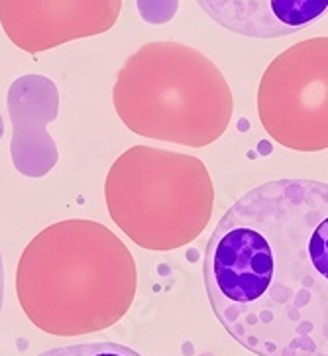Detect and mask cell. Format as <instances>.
Instances as JSON below:
<instances>
[{"label":"cell","mask_w":328,"mask_h":356,"mask_svg":"<svg viewBox=\"0 0 328 356\" xmlns=\"http://www.w3.org/2000/svg\"><path fill=\"white\" fill-rule=\"evenodd\" d=\"M108 215L140 248L170 252L208 227L215 185L203 161L167 149L134 146L108 170Z\"/></svg>","instance_id":"obj_4"},{"label":"cell","mask_w":328,"mask_h":356,"mask_svg":"<svg viewBox=\"0 0 328 356\" xmlns=\"http://www.w3.org/2000/svg\"><path fill=\"white\" fill-rule=\"evenodd\" d=\"M261 127L283 148L328 149V38L287 47L263 71L258 89Z\"/></svg>","instance_id":"obj_5"},{"label":"cell","mask_w":328,"mask_h":356,"mask_svg":"<svg viewBox=\"0 0 328 356\" xmlns=\"http://www.w3.org/2000/svg\"><path fill=\"white\" fill-rule=\"evenodd\" d=\"M134 256L97 220L67 218L46 227L24 248L16 296L26 317L54 337L104 331L136 298Z\"/></svg>","instance_id":"obj_2"},{"label":"cell","mask_w":328,"mask_h":356,"mask_svg":"<svg viewBox=\"0 0 328 356\" xmlns=\"http://www.w3.org/2000/svg\"><path fill=\"white\" fill-rule=\"evenodd\" d=\"M206 16L254 40H275L297 34L328 14V0H197Z\"/></svg>","instance_id":"obj_7"},{"label":"cell","mask_w":328,"mask_h":356,"mask_svg":"<svg viewBox=\"0 0 328 356\" xmlns=\"http://www.w3.org/2000/svg\"><path fill=\"white\" fill-rule=\"evenodd\" d=\"M38 356H142L136 350L118 343H87L51 348Z\"/></svg>","instance_id":"obj_8"},{"label":"cell","mask_w":328,"mask_h":356,"mask_svg":"<svg viewBox=\"0 0 328 356\" xmlns=\"http://www.w3.org/2000/svg\"><path fill=\"white\" fill-rule=\"evenodd\" d=\"M216 319L256 356H328V184L273 179L240 195L206 242Z\"/></svg>","instance_id":"obj_1"},{"label":"cell","mask_w":328,"mask_h":356,"mask_svg":"<svg viewBox=\"0 0 328 356\" xmlns=\"http://www.w3.org/2000/svg\"><path fill=\"white\" fill-rule=\"evenodd\" d=\"M2 132H4V127H2V118H0V138H2Z\"/></svg>","instance_id":"obj_10"},{"label":"cell","mask_w":328,"mask_h":356,"mask_svg":"<svg viewBox=\"0 0 328 356\" xmlns=\"http://www.w3.org/2000/svg\"><path fill=\"white\" fill-rule=\"evenodd\" d=\"M114 108L130 132L204 148L227 132L234 97L215 61L179 42H151L126 59Z\"/></svg>","instance_id":"obj_3"},{"label":"cell","mask_w":328,"mask_h":356,"mask_svg":"<svg viewBox=\"0 0 328 356\" xmlns=\"http://www.w3.org/2000/svg\"><path fill=\"white\" fill-rule=\"evenodd\" d=\"M120 10L122 0H0V24L14 46L42 54L108 32Z\"/></svg>","instance_id":"obj_6"},{"label":"cell","mask_w":328,"mask_h":356,"mask_svg":"<svg viewBox=\"0 0 328 356\" xmlns=\"http://www.w3.org/2000/svg\"><path fill=\"white\" fill-rule=\"evenodd\" d=\"M4 303V264H2V254H0V313Z\"/></svg>","instance_id":"obj_9"}]
</instances>
